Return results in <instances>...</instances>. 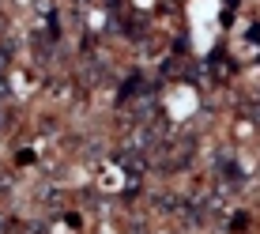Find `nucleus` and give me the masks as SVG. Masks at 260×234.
Returning a JSON list of instances; mask_svg holds the SVG:
<instances>
[{"label": "nucleus", "mask_w": 260, "mask_h": 234, "mask_svg": "<svg viewBox=\"0 0 260 234\" xmlns=\"http://www.w3.org/2000/svg\"><path fill=\"white\" fill-rule=\"evenodd\" d=\"M4 68H8V46L0 49V72H4Z\"/></svg>", "instance_id": "f257e3e1"}]
</instances>
